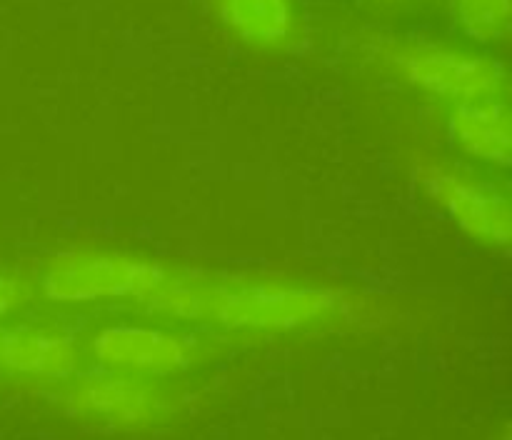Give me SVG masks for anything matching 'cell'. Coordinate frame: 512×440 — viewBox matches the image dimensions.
I'll use <instances>...</instances> for the list:
<instances>
[{
    "label": "cell",
    "instance_id": "1",
    "mask_svg": "<svg viewBox=\"0 0 512 440\" xmlns=\"http://www.w3.org/2000/svg\"><path fill=\"white\" fill-rule=\"evenodd\" d=\"M150 308L180 318H210L228 328L285 330L315 323L335 310V295L315 288L278 285H160L148 295Z\"/></svg>",
    "mask_w": 512,
    "mask_h": 440
},
{
    "label": "cell",
    "instance_id": "2",
    "mask_svg": "<svg viewBox=\"0 0 512 440\" xmlns=\"http://www.w3.org/2000/svg\"><path fill=\"white\" fill-rule=\"evenodd\" d=\"M380 58L400 80L453 105L503 98L508 90L503 63L453 45L393 40L380 48Z\"/></svg>",
    "mask_w": 512,
    "mask_h": 440
},
{
    "label": "cell",
    "instance_id": "3",
    "mask_svg": "<svg viewBox=\"0 0 512 440\" xmlns=\"http://www.w3.org/2000/svg\"><path fill=\"white\" fill-rule=\"evenodd\" d=\"M163 283V268L123 253L55 255L40 275L43 293L58 303L148 298Z\"/></svg>",
    "mask_w": 512,
    "mask_h": 440
},
{
    "label": "cell",
    "instance_id": "4",
    "mask_svg": "<svg viewBox=\"0 0 512 440\" xmlns=\"http://www.w3.org/2000/svg\"><path fill=\"white\" fill-rule=\"evenodd\" d=\"M418 178L425 193L465 233L490 245H508L510 200L498 185L450 163H423Z\"/></svg>",
    "mask_w": 512,
    "mask_h": 440
},
{
    "label": "cell",
    "instance_id": "5",
    "mask_svg": "<svg viewBox=\"0 0 512 440\" xmlns=\"http://www.w3.org/2000/svg\"><path fill=\"white\" fill-rule=\"evenodd\" d=\"M93 355L110 373L138 378V375H173L188 368L193 360V348L188 340L168 330L120 323L95 335Z\"/></svg>",
    "mask_w": 512,
    "mask_h": 440
},
{
    "label": "cell",
    "instance_id": "6",
    "mask_svg": "<svg viewBox=\"0 0 512 440\" xmlns=\"http://www.w3.org/2000/svg\"><path fill=\"white\" fill-rule=\"evenodd\" d=\"M78 365V348L68 335L35 325H0V370L38 378H65Z\"/></svg>",
    "mask_w": 512,
    "mask_h": 440
},
{
    "label": "cell",
    "instance_id": "7",
    "mask_svg": "<svg viewBox=\"0 0 512 440\" xmlns=\"http://www.w3.org/2000/svg\"><path fill=\"white\" fill-rule=\"evenodd\" d=\"M450 140L475 160L505 168L510 163L512 125L503 98L455 105L450 113Z\"/></svg>",
    "mask_w": 512,
    "mask_h": 440
},
{
    "label": "cell",
    "instance_id": "8",
    "mask_svg": "<svg viewBox=\"0 0 512 440\" xmlns=\"http://www.w3.org/2000/svg\"><path fill=\"white\" fill-rule=\"evenodd\" d=\"M73 403L80 413L110 420V423H138L158 410L153 390L135 378L120 373H105L88 378L73 390Z\"/></svg>",
    "mask_w": 512,
    "mask_h": 440
},
{
    "label": "cell",
    "instance_id": "9",
    "mask_svg": "<svg viewBox=\"0 0 512 440\" xmlns=\"http://www.w3.org/2000/svg\"><path fill=\"white\" fill-rule=\"evenodd\" d=\"M225 28L253 48H283L295 33V0H215Z\"/></svg>",
    "mask_w": 512,
    "mask_h": 440
},
{
    "label": "cell",
    "instance_id": "10",
    "mask_svg": "<svg viewBox=\"0 0 512 440\" xmlns=\"http://www.w3.org/2000/svg\"><path fill=\"white\" fill-rule=\"evenodd\" d=\"M458 28L480 45H498L510 35V0H448Z\"/></svg>",
    "mask_w": 512,
    "mask_h": 440
},
{
    "label": "cell",
    "instance_id": "11",
    "mask_svg": "<svg viewBox=\"0 0 512 440\" xmlns=\"http://www.w3.org/2000/svg\"><path fill=\"white\" fill-rule=\"evenodd\" d=\"M23 298H25V290L23 285H20V280L8 273H0V320L8 318L13 310H18L20 303H23Z\"/></svg>",
    "mask_w": 512,
    "mask_h": 440
}]
</instances>
